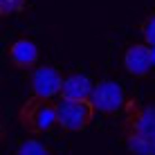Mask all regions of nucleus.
Returning a JSON list of instances; mask_svg holds the SVG:
<instances>
[{"mask_svg":"<svg viewBox=\"0 0 155 155\" xmlns=\"http://www.w3.org/2000/svg\"><path fill=\"white\" fill-rule=\"evenodd\" d=\"M119 130L130 155H155V104L128 97Z\"/></svg>","mask_w":155,"mask_h":155,"instance_id":"f257e3e1","label":"nucleus"},{"mask_svg":"<svg viewBox=\"0 0 155 155\" xmlns=\"http://www.w3.org/2000/svg\"><path fill=\"white\" fill-rule=\"evenodd\" d=\"M7 58H9V65L16 68V70H25L31 72L38 68L41 61V52L38 45L29 38H16L12 45L7 47Z\"/></svg>","mask_w":155,"mask_h":155,"instance_id":"0eeeda50","label":"nucleus"},{"mask_svg":"<svg viewBox=\"0 0 155 155\" xmlns=\"http://www.w3.org/2000/svg\"><path fill=\"white\" fill-rule=\"evenodd\" d=\"M94 92V83L90 77L85 74H70L63 81V90H61V99L68 101H88Z\"/></svg>","mask_w":155,"mask_h":155,"instance_id":"6e6552de","label":"nucleus"},{"mask_svg":"<svg viewBox=\"0 0 155 155\" xmlns=\"http://www.w3.org/2000/svg\"><path fill=\"white\" fill-rule=\"evenodd\" d=\"M94 106L92 101H68L61 99L56 104V115H58V126L68 133H79L85 130L94 119Z\"/></svg>","mask_w":155,"mask_h":155,"instance_id":"7ed1b4c3","label":"nucleus"},{"mask_svg":"<svg viewBox=\"0 0 155 155\" xmlns=\"http://www.w3.org/2000/svg\"><path fill=\"white\" fill-rule=\"evenodd\" d=\"M14 155H50V151H47L45 146H43L41 142H36V140H27V142H23L18 148H16V153Z\"/></svg>","mask_w":155,"mask_h":155,"instance_id":"9b49d317","label":"nucleus"},{"mask_svg":"<svg viewBox=\"0 0 155 155\" xmlns=\"http://www.w3.org/2000/svg\"><path fill=\"white\" fill-rule=\"evenodd\" d=\"M27 7V0H0V18H12Z\"/></svg>","mask_w":155,"mask_h":155,"instance_id":"9d476101","label":"nucleus"},{"mask_svg":"<svg viewBox=\"0 0 155 155\" xmlns=\"http://www.w3.org/2000/svg\"><path fill=\"white\" fill-rule=\"evenodd\" d=\"M63 81H65V77L54 65H38L29 74L31 94L34 97H43V99H54L56 94H61Z\"/></svg>","mask_w":155,"mask_h":155,"instance_id":"20e7f679","label":"nucleus"},{"mask_svg":"<svg viewBox=\"0 0 155 155\" xmlns=\"http://www.w3.org/2000/svg\"><path fill=\"white\" fill-rule=\"evenodd\" d=\"M153 65H155V52L146 43H135L124 52V70L130 77H137V79L148 77Z\"/></svg>","mask_w":155,"mask_h":155,"instance_id":"423d86ee","label":"nucleus"},{"mask_svg":"<svg viewBox=\"0 0 155 155\" xmlns=\"http://www.w3.org/2000/svg\"><path fill=\"white\" fill-rule=\"evenodd\" d=\"M90 101H92L97 113L115 115V113H119V110L124 108L126 97H124V90H121L119 83L104 79V81L94 83V92H92V97H90Z\"/></svg>","mask_w":155,"mask_h":155,"instance_id":"39448f33","label":"nucleus"},{"mask_svg":"<svg viewBox=\"0 0 155 155\" xmlns=\"http://www.w3.org/2000/svg\"><path fill=\"white\" fill-rule=\"evenodd\" d=\"M140 34H142V38L146 45H151L153 50H155V12H151L146 16V18L140 23Z\"/></svg>","mask_w":155,"mask_h":155,"instance_id":"1a4fd4ad","label":"nucleus"},{"mask_svg":"<svg viewBox=\"0 0 155 155\" xmlns=\"http://www.w3.org/2000/svg\"><path fill=\"white\" fill-rule=\"evenodd\" d=\"M18 124L27 135H43L50 133L58 124L56 115V101L54 99H43V97H31L23 101L18 108Z\"/></svg>","mask_w":155,"mask_h":155,"instance_id":"f03ea898","label":"nucleus"}]
</instances>
